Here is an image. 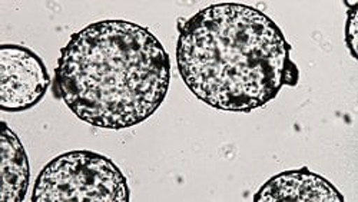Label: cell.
Returning a JSON list of instances; mask_svg holds the SVG:
<instances>
[{"mask_svg": "<svg viewBox=\"0 0 358 202\" xmlns=\"http://www.w3.org/2000/svg\"><path fill=\"white\" fill-rule=\"evenodd\" d=\"M2 192L0 199L5 202H22L26 196L29 182H31V168H29L27 154L19 136L2 124Z\"/></svg>", "mask_w": 358, "mask_h": 202, "instance_id": "6", "label": "cell"}, {"mask_svg": "<svg viewBox=\"0 0 358 202\" xmlns=\"http://www.w3.org/2000/svg\"><path fill=\"white\" fill-rule=\"evenodd\" d=\"M176 65L199 101L227 112H252L300 79L278 24L240 3L211 5L179 24Z\"/></svg>", "mask_w": 358, "mask_h": 202, "instance_id": "1", "label": "cell"}, {"mask_svg": "<svg viewBox=\"0 0 358 202\" xmlns=\"http://www.w3.org/2000/svg\"><path fill=\"white\" fill-rule=\"evenodd\" d=\"M254 202H344L340 191L324 177L314 174L307 166L284 171L268 180L254 195Z\"/></svg>", "mask_w": 358, "mask_h": 202, "instance_id": "5", "label": "cell"}, {"mask_svg": "<svg viewBox=\"0 0 358 202\" xmlns=\"http://www.w3.org/2000/svg\"><path fill=\"white\" fill-rule=\"evenodd\" d=\"M49 86V72L36 52L15 43L0 46V109L12 113L32 109Z\"/></svg>", "mask_w": 358, "mask_h": 202, "instance_id": "4", "label": "cell"}, {"mask_svg": "<svg viewBox=\"0 0 358 202\" xmlns=\"http://www.w3.org/2000/svg\"><path fill=\"white\" fill-rule=\"evenodd\" d=\"M345 6H350L348 13H347V24H345V43L347 48L351 53V56L357 61L358 59V52H357V20H358V13H357V2L348 3L345 2Z\"/></svg>", "mask_w": 358, "mask_h": 202, "instance_id": "7", "label": "cell"}, {"mask_svg": "<svg viewBox=\"0 0 358 202\" xmlns=\"http://www.w3.org/2000/svg\"><path fill=\"white\" fill-rule=\"evenodd\" d=\"M171 61L148 27L99 20L61 49L55 91L76 117L96 128L125 129L151 118L166 98Z\"/></svg>", "mask_w": 358, "mask_h": 202, "instance_id": "2", "label": "cell"}, {"mask_svg": "<svg viewBox=\"0 0 358 202\" xmlns=\"http://www.w3.org/2000/svg\"><path fill=\"white\" fill-rule=\"evenodd\" d=\"M128 180L112 159L94 151L53 158L36 178L32 202H128Z\"/></svg>", "mask_w": 358, "mask_h": 202, "instance_id": "3", "label": "cell"}]
</instances>
